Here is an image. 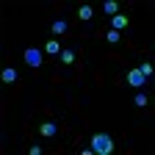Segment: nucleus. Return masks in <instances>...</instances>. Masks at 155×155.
Masks as SVG:
<instances>
[{
  "mask_svg": "<svg viewBox=\"0 0 155 155\" xmlns=\"http://www.w3.org/2000/svg\"><path fill=\"white\" fill-rule=\"evenodd\" d=\"M89 144H91L94 155H111L114 152V139H111L108 133H94L91 139H89Z\"/></svg>",
  "mask_w": 155,
  "mask_h": 155,
  "instance_id": "nucleus-1",
  "label": "nucleus"
},
{
  "mask_svg": "<svg viewBox=\"0 0 155 155\" xmlns=\"http://www.w3.org/2000/svg\"><path fill=\"white\" fill-rule=\"evenodd\" d=\"M125 83H127V86H133V89H144V86L150 83V78H144V75H141L139 69L133 67V69H130V72L125 75Z\"/></svg>",
  "mask_w": 155,
  "mask_h": 155,
  "instance_id": "nucleus-2",
  "label": "nucleus"
},
{
  "mask_svg": "<svg viewBox=\"0 0 155 155\" xmlns=\"http://www.w3.org/2000/svg\"><path fill=\"white\" fill-rule=\"evenodd\" d=\"M22 58H25V64H28L31 69H39V67H42V61H45V58H42V50H36V47H28V50L22 53Z\"/></svg>",
  "mask_w": 155,
  "mask_h": 155,
  "instance_id": "nucleus-3",
  "label": "nucleus"
},
{
  "mask_svg": "<svg viewBox=\"0 0 155 155\" xmlns=\"http://www.w3.org/2000/svg\"><path fill=\"white\" fill-rule=\"evenodd\" d=\"M111 28L119 31V33L127 31V28H130V17H127V14H116V17H111Z\"/></svg>",
  "mask_w": 155,
  "mask_h": 155,
  "instance_id": "nucleus-4",
  "label": "nucleus"
},
{
  "mask_svg": "<svg viewBox=\"0 0 155 155\" xmlns=\"http://www.w3.org/2000/svg\"><path fill=\"white\" fill-rule=\"evenodd\" d=\"M17 78H19V72H17L14 67H3V72H0V81H3L6 86H11V83H17Z\"/></svg>",
  "mask_w": 155,
  "mask_h": 155,
  "instance_id": "nucleus-5",
  "label": "nucleus"
},
{
  "mask_svg": "<svg viewBox=\"0 0 155 155\" xmlns=\"http://www.w3.org/2000/svg\"><path fill=\"white\" fill-rule=\"evenodd\" d=\"M39 133H42L45 139H53V136L58 133V125H55V122H42V127H39Z\"/></svg>",
  "mask_w": 155,
  "mask_h": 155,
  "instance_id": "nucleus-6",
  "label": "nucleus"
},
{
  "mask_svg": "<svg viewBox=\"0 0 155 155\" xmlns=\"http://www.w3.org/2000/svg\"><path fill=\"white\" fill-rule=\"evenodd\" d=\"M91 17H94V8H91L89 3H83V6H78V19H83V22H89Z\"/></svg>",
  "mask_w": 155,
  "mask_h": 155,
  "instance_id": "nucleus-7",
  "label": "nucleus"
},
{
  "mask_svg": "<svg viewBox=\"0 0 155 155\" xmlns=\"http://www.w3.org/2000/svg\"><path fill=\"white\" fill-rule=\"evenodd\" d=\"M58 58H61V64H64V67H72V64H75V50L64 47V50H61V55H58Z\"/></svg>",
  "mask_w": 155,
  "mask_h": 155,
  "instance_id": "nucleus-8",
  "label": "nucleus"
},
{
  "mask_svg": "<svg viewBox=\"0 0 155 155\" xmlns=\"http://www.w3.org/2000/svg\"><path fill=\"white\" fill-rule=\"evenodd\" d=\"M103 11L108 17H116V14H119V3H116V0H105V3H103Z\"/></svg>",
  "mask_w": 155,
  "mask_h": 155,
  "instance_id": "nucleus-9",
  "label": "nucleus"
},
{
  "mask_svg": "<svg viewBox=\"0 0 155 155\" xmlns=\"http://www.w3.org/2000/svg\"><path fill=\"white\" fill-rule=\"evenodd\" d=\"M61 50H64V47H61V45H58V42H55V39H50V42L45 45V53H47V55H61Z\"/></svg>",
  "mask_w": 155,
  "mask_h": 155,
  "instance_id": "nucleus-10",
  "label": "nucleus"
},
{
  "mask_svg": "<svg viewBox=\"0 0 155 155\" xmlns=\"http://www.w3.org/2000/svg\"><path fill=\"white\" fill-rule=\"evenodd\" d=\"M133 103H136V108H147V105H150V97L139 89V91H136V97H133Z\"/></svg>",
  "mask_w": 155,
  "mask_h": 155,
  "instance_id": "nucleus-11",
  "label": "nucleus"
},
{
  "mask_svg": "<svg viewBox=\"0 0 155 155\" xmlns=\"http://www.w3.org/2000/svg\"><path fill=\"white\" fill-rule=\"evenodd\" d=\"M105 39H108V45H119V42H122V33H119V31H114V28H111V31L105 33Z\"/></svg>",
  "mask_w": 155,
  "mask_h": 155,
  "instance_id": "nucleus-12",
  "label": "nucleus"
},
{
  "mask_svg": "<svg viewBox=\"0 0 155 155\" xmlns=\"http://www.w3.org/2000/svg\"><path fill=\"white\" fill-rule=\"evenodd\" d=\"M50 31L58 36V33H64L67 31V22H64V19H53V25H50Z\"/></svg>",
  "mask_w": 155,
  "mask_h": 155,
  "instance_id": "nucleus-13",
  "label": "nucleus"
},
{
  "mask_svg": "<svg viewBox=\"0 0 155 155\" xmlns=\"http://www.w3.org/2000/svg\"><path fill=\"white\" fill-rule=\"evenodd\" d=\"M136 69H139V72H141L144 78H152V64H150V61H141V64L136 67Z\"/></svg>",
  "mask_w": 155,
  "mask_h": 155,
  "instance_id": "nucleus-14",
  "label": "nucleus"
},
{
  "mask_svg": "<svg viewBox=\"0 0 155 155\" xmlns=\"http://www.w3.org/2000/svg\"><path fill=\"white\" fill-rule=\"evenodd\" d=\"M28 152H31V155H42V147H39V144H31Z\"/></svg>",
  "mask_w": 155,
  "mask_h": 155,
  "instance_id": "nucleus-15",
  "label": "nucleus"
}]
</instances>
